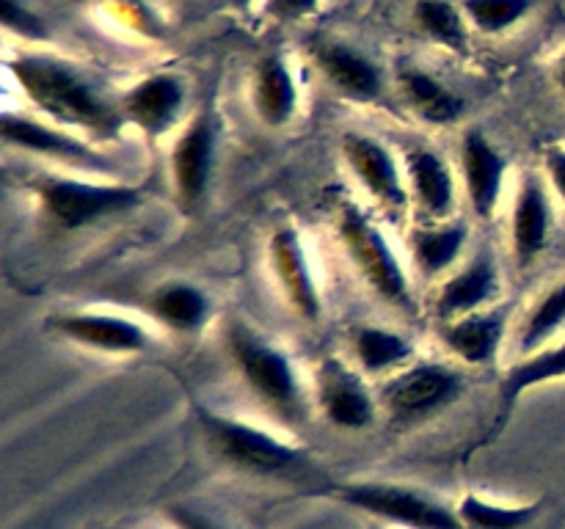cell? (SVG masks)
Returning <instances> with one entry per match:
<instances>
[{
  "instance_id": "1",
  "label": "cell",
  "mask_w": 565,
  "mask_h": 529,
  "mask_svg": "<svg viewBox=\"0 0 565 529\" xmlns=\"http://www.w3.org/2000/svg\"><path fill=\"white\" fill-rule=\"evenodd\" d=\"M11 75L25 97L61 127L92 132L97 138L119 136L125 114L105 102L103 94L70 64L44 55H22L11 64Z\"/></svg>"
},
{
  "instance_id": "2",
  "label": "cell",
  "mask_w": 565,
  "mask_h": 529,
  "mask_svg": "<svg viewBox=\"0 0 565 529\" xmlns=\"http://www.w3.org/2000/svg\"><path fill=\"white\" fill-rule=\"evenodd\" d=\"M226 350L248 391L287 428H303L309 419L303 386L290 358L241 320L226 325Z\"/></svg>"
},
{
  "instance_id": "3",
  "label": "cell",
  "mask_w": 565,
  "mask_h": 529,
  "mask_svg": "<svg viewBox=\"0 0 565 529\" xmlns=\"http://www.w3.org/2000/svg\"><path fill=\"white\" fill-rule=\"evenodd\" d=\"M193 413H196L199 430L210 450L241 472L259 474V477H281V474L298 472L307 463L301 450L276 439L268 430L210 411L207 406H193Z\"/></svg>"
},
{
  "instance_id": "4",
  "label": "cell",
  "mask_w": 565,
  "mask_h": 529,
  "mask_svg": "<svg viewBox=\"0 0 565 529\" xmlns=\"http://www.w3.org/2000/svg\"><path fill=\"white\" fill-rule=\"evenodd\" d=\"M337 231H340L342 246H345L348 257L356 264L359 273L364 276V281L392 306L403 309L406 314L417 312L406 268L401 264L384 231L370 220V215H364L356 204H345Z\"/></svg>"
},
{
  "instance_id": "5",
  "label": "cell",
  "mask_w": 565,
  "mask_h": 529,
  "mask_svg": "<svg viewBox=\"0 0 565 529\" xmlns=\"http://www.w3.org/2000/svg\"><path fill=\"white\" fill-rule=\"evenodd\" d=\"M39 204L61 229H83L108 215L127 213L143 202L141 187L119 182H86L75 176H39L33 182Z\"/></svg>"
},
{
  "instance_id": "6",
  "label": "cell",
  "mask_w": 565,
  "mask_h": 529,
  "mask_svg": "<svg viewBox=\"0 0 565 529\" xmlns=\"http://www.w3.org/2000/svg\"><path fill=\"white\" fill-rule=\"evenodd\" d=\"M467 391L458 369L439 361H419L403 367L381 386V402L395 422H423L447 411Z\"/></svg>"
},
{
  "instance_id": "7",
  "label": "cell",
  "mask_w": 565,
  "mask_h": 529,
  "mask_svg": "<svg viewBox=\"0 0 565 529\" xmlns=\"http://www.w3.org/2000/svg\"><path fill=\"white\" fill-rule=\"evenodd\" d=\"M337 499L367 516L390 521L403 529H467L458 510H450L428 494L392 483L342 485Z\"/></svg>"
},
{
  "instance_id": "8",
  "label": "cell",
  "mask_w": 565,
  "mask_h": 529,
  "mask_svg": "<svg viewBox=\"0 0 565 529\" xmlns=\"http://www.w3.org/2000/svg\"><path fill=\"white\" fill-rule=\"evenodd\" d=\"M315 397L331 424L342 430H364L375 419V400L359 373L340 358H323L315 369Z\"/></svg>"
},
{
  "instance_id": "9",
  "label": "cell",
  "mask_w": 565,
  "mask_h": 529,
  "mask_svg": "<svg viewBox=\"0 0 565 529\" xmlns=\"http://www.w3.org/2000/svg\"><path fill=\"white\" fill-rule=\"evenodd\" d=\"M342 154L348 165L362 182L364 191L375 198L384 209L403 213L412 202L406 187V174L397 165L395 154L375 138L362 136V132H348L342 138Z\"/></svg>"
},
{
  "instance_id": "10",
  "label": "cell",
  "mask_w": 565,
  "mask_h": 529,
  "mask_svg": "<svg viewBox=\"0 0 565 529\" xmlns=\"http://www.w3.org/2000/svg\"><path fill=\"white\" fill-rule=\"evenodd\" d=\"M270 264L292 312L307 323H318L323 314V298L315 284L312 262H309L301 235L292 226H281L270 237Z\"/></svg>"
},
{
  "instance_id": "11",
  "label": "cell",
  "mask_w": 565,
  "mask_h": 529,
  "mask_svg": "<svg viewBox=\"0 0 565 529\" xmlns=\"http://www.w3.org/2000/svg\"><path fill=\"white\" fill-rule=\"evenodd\" d=\"M215 165V125L213 116L202 114L191 121L171 149V180L182 207L193 209L210 187Z\"/></svg>"
},
{
  "instance_id": "12",
  "label": "cell",
  "mask_w": 565,
  "mask_h": 529,
  "mask_svg": "<svg viewBox=\"0 0 565 529\" xmlns=\"http://www.w3.org/2000/svg\"><path fill=\"white\" fill-rule=\"evenodd\" d=\"M50 328L83 347L103 353H141L149 347V334L136 320L105 312H72L50 320Z\"/></svg>"
},
{
  "instance_id": "13",
  "label": "cell",
  "mask_w": 565,
  "mask_h": 529,
  "mask_svg": "<svg viewBox=\"0 0 565 529\" xmlns=\"http://www.w3.org/2000/svg\"><path fill=\"white\" fill-rule=\"evenodd\" d=\"M500 292V268L491 251H480L469 259L467 268L456 270L445 284L439 287L434 301V314L441 323L467 317L489 306Z\"/></svg>"
},
{
  "instance_id": "14",
  "label": "cell",
  "mask_w": 565,
  "mask_h": 529,
  "mask_svg": "<svg viewBox=\"0 0 565 529\" xmlns=\"http://www.w3.org/2000/svg\"><path fill=\"white\" fill-rule=\"evenodd\" d=\"M0 136L9 147L25 149V152L44 154V158L64 160V163L81 165L88 171H108V160L103 154L94 152L88 143H83L81 138L70 136L64 130H55V127L42 125V121H33L28 116L17 114H3L0 121Z\"/></svg>"
},
{
  "instance_id": "15",
  "label": "cell",
  "mask_w": 565,
  "mask_h": 529,
  "mask_svg": "<svg viewBox=\"0 0 565 529\" xmlns=\"http://www.w3.org/2000/svg\"><path fill=\"white\" fill-rule=\"evenodd\" d=\"M461 171L467 196L478 218H491L500 207L508 160L480 130H469L461 141Z\"/></svg>"
},
{
  "instance_id": "16",
  "label": "cell",
  "mask_w": 565,
  "mask_h": 529,
  "mask_svg": "<svg viewBox=\"0 0 565 529\" xmlns=\"http://www.w3.org/2000/svg\"><path fill=\"white\" fill-rule=\"evenodd\" d=\"M406 187L412 202L417 204L419 213L428 218V224H439L456 207V176H452L450 165L445 163L441 154L434 149H408L406 160Z\"/></svg>"
},
{
  "instance_id": "17",
  "label": "cell",
  "mask_w": 565,
  "mask_h": 529,
  "mask_svg": "<svg viewBox=\"0 0 565 529\" xmlns=\"http://www.w3.org/2000/svg\"><path fill=\"white\" fill-rule=\"evenodd\" d=\"M508 309H480L467 317L441 323L439 339L452 356L461 358L472 367H486L500 356V347L505 342Z\"/></svg>"
},
{
  "instance_id": "18",
  "label": "cell",
  "mask_w": 565,
  "mask_h": 529,
  "mask_svg": "<svg viewBox=\"0 0 565 529\" xmlns=\"http://www.w3.org/2000/svg\"><path fill=\"white\" fill-rule=\"evenodd\" d=\"M552 231V207L546 196L544 182L535 174H527L516 191L513 202V220H511V242L513 257L519 268H530L539 259L550 242Z\"/></svg>"
},
{
  "instance_id": "19",
  "label": "cell",
  "mask_w": 565,
  "mask_h": 529,
  "mask_svg": "<svg viewBox=\"0 0 565 529\" xmlns=\"http://www.w3.org/2000/svg\"><path fill=\"white\" fill-rule=\"evenodd\" d=\"M185 102V88L174 75H152L130 88L121 102V114L143 130L147 136L158 138L171 130Z\"/></svg>"
},
{
  "instance_id": "20",
  "label": "cell",
  "mask_w": 565,
  "mask_h": 529,
  "mask_svg": "<svg viewBox=\"0 0 565 529\" xmlns=\"http://www.w3.org/2000/svg\"><path fill=\"white\" fill-rule=\"evenodd\" d=\"M149 314L174 334H196L207 325L213 303L207 292L188 281H169L160 284L147 301Z\"/></svg>"
},
{
  "instance_id": "21",
  "label": "cell",
  "mask_w": 565,
  "mask_h": 529,
  "mask_svg": "<svg viewBox=\"0 0 565 529\" xmlns=\"http://www.w3.org/2000/svg\"><path fill=\"white\" fill-rule=\"evenodd\" d=\"M467 237L469 229L458 220L414 226L412 235H408V251H412L417 273L423 279H436V276L447 273L461 259Z\"/></svg>"
},
{
  "instance_id": "22",
  "label": "cell",
  "mask_w": 565,
  "mask_h": 529,
  "mask_svg": "<svg viewBox=\"0 0 565 529\" xmlns=\"http://www.w3.org/2000/svg\"><path fill=\"white\" fill-rule=\"evenodd\" d=\"M254 110L268 127H285L296 116L298 88L279 55H268L254 72Z\"/></svg>"
},
{
  "instance_id": "23",
  "label": "cell",
  "mask_w": 565,
  "mask_h": 529,
  "mask_svg": "<svg viewBox=\"0 0 565 529\" xmlns=\"http://www.w3.org/2000/svg\"><path fill=\"white\" fill-rule=\"evenodd\" d=\"M561 378H565V339L557 345L541 347L539 353L513 364L500 384V428L508 422L524 391Z\"/></svg>"
},
{
  "instance_id": "24",
  "label": "cell",
  "mask_w": 565,
  "mask_h": 529,
  "mask_svg": "<svg viewBox=\"0 0 565 529\" xmlns=\"http://www.w3.org/2000/svg\"><path fill=\"white\" fill-rule=\"evenodd\" d=\"M315 58H318L323 75L345 97L370 102L381 94V72L356 50L342 47V44H323V47H318Z\"/></svg>"
},
{
  "instance_id": "25",
  "label": "cell",
  "mask_w": 565,
  "mask_h": 529,
  "mask_svg": "<svg viewBox=\"0 0 565 529\" xmlns=\"http://www.w3.org/2000/svg\"><path fill=\"white\" fill-rule=\"evenodd\" d=\"M353 356L367 375H395L414 358V345L403 334L379 325L353 331Z\"/></svg>"
},
{
  "instance_id": "26",
  "label": "cell",
  "mask_w": 565,
  "mask_h": 529,
  "mask_svg": "<svg viewBox=\"0 0 565 529\" xmlns=\"http://www.w3.org/2000/svg\"><path fill=\"white\" fill-rule=\"evenodd\" d=\"M401 86L412 108L430 125H452V121L461 119L463 99L428 72L403 69Z\"/></svg>"
},
{
  "instance_id": "27",
  "label": "cell",
  "mask_w": 565,
  "mask_h": 529,
  "mask_svg": "<svg viewBox=\"0 0 565 529\" xmlns=\"http://www.w3.org/2000/svg\"><path fill=\"white\" fill-rule=\"evenodd\" d=\"M565 328V281L552 287L544 298L533 306V312L524 320L519 331V353L533 356L541 347L550 345L557 336V331Z\"/></svg>"
},
{
  "instance_id": "28",
  "label": "cell",
  "mask_w": 565,
  "mask_h": 529,
  "mask_svg": "<svg viewBox=\"0 0 565 529\" xmlns=\"http://www.w3.org/2000/svg\"><path fill=\"white\" fill-rule=\"evenodd\" d=\"M535 512V505H494L475 494H467L458 505V516L467 529H522L533 521Z\"/></svg>"
},
{
  "instance_id": "29",
  "label": "cell",
  "mask_w": 565,
  "mask_h": 529,
  "mask_svg": "<svg viewBox=\"0 0 565 529\" xmlns=\"http://www.w3.org/2000/svg\"><path fill=\"white\" fill-rule=\"evenodd\" d=\"M417 22L430 39L450 50L467 47V28H463L461 14L456 6L447 0H419L417 3Z\"/></svg>"
},
{
  "instance_id": "30",
  "label": "cell",
  "mask_w": 565,
  "mask_h": 529,
  "mask_svg": "<svg viewBox=\"0 0 565 529\" xmlns=\"http://www.w3.org/2000/svg\"><path fill=\"white\" fill-rule=\"evenodd\" d=\"M533 6L535 0H467L463 9L483 33H502L530 14Z\"/></svg>"
},
{
  "instance_id": "31",
  "label": "cell",
  "mask_w": 565,
  "mask_h": 529,
  "mask_svg": "<svg viewBox=\"0 0 565 529\" xmlns=\"http://www.w3.org/2000/svg\"><path fill=\"white\" fill-rule=\"evenodd\" d=\"M0 17H3V25L9 31L20 33V36L28 39H42L44 36V25L39 22V17H33L31 11L25 9L17 0H0Z\"/></svg>"
},
{
  "instance_id": "32",
  "label": "cell",
  "mask_w": 565,
  "mask_h": 529,
  "mask_svg": "<svg viewBox=\"0 0 565 529\" xmlns=\"http://www.w3.org/2000/svg\"><path fill=\"white\" fill-rule=\"evenodd\" d=\"M166 516H169V521L174 523L177 529H224L221 523H215L213 518L202 516V512L191 510V507H182V505H174L166 510Z\"/></svg>"
},
{
  "instance_id": "33",
  "label": "cell",
  "mask_w": 565,
  "mask_h": 529,
  "mask_svg": "<svg viewBox=\"0 0 565 529\" xmlns=\"http://www.w3.org/2000/svg\"><path fill=\"white\" fill-rule=\"evenodd\" d=\"M544 163H546V174H550L552 187H555V193L565 204V152L563 149H550Z\"/></svg>"
},
{
  "instance_id": "34",
  "label": "cell",
  "mask_w": 565,
  "mask_h": 529,
  "mask_svg": "<svg viewBox=\"0 0 565 529\" xmlns=\"http://www.w3.org/2000/svg\"><path fill=\"white\" fill-rule=\"evenodd\" d=\"M318 0H270L268 11L279 20H298V17L309 14Z\"/></svg>"
},
{
  "instance_id": "35",
  "label": "cell",
  "mask_w": 565,
  "mask_h": 529,
  "mask_svg": "<svg viewBox=\"0 0 565 529\" xmlns=\"http://www.w3.org/2000/svg\"><path fill=\"white\" fill-rule=\"evenodd\" d=\"M557 83H561V88L565 94V55L561 58V64H557Z\"/></svg>"
},
{
  "instance_id": "36",
  "label": "cell",
  "mask_w": 565,
  "mask_h": 529,
  "mask_svg": "<svg viewBox=\"0 0 565 529\" xmlns=\"http://www.w3.org/2000/svg\"><path fill=\"white\" fill-rule=\"evenodd\" d=\"M232 3H235V6H241V9H246V6L252 3V0H232Z\"/></svg>"
}]
</instances>
